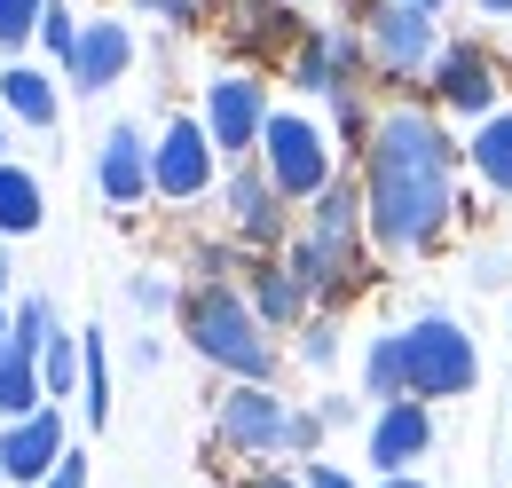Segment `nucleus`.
Here are the masks:
<instances>
[{
    "instance_id": "nucleus-7",
    "label": "nucleus",
    "mask_w": 512,
    "mask_h": 488,
    "mask_svg": "<svg viewBox=\"0 0 512 488\" xmlns=\"http://www.w3.org/2000/svg\"><path fill=\"white\" fill-rule=\"evenodd\" d=\"M197 119H205V134H213L221 166H245V158H260V134H268V119H276V103H268V87H260L253 71H213Z\"/></svg>"
},
{
    "instance_id": "nucleus-39",
    "label": "nucleus",
    "mask_w": 512,
    "mask_h": 488,
    "mask_svg": "<svg viewBox=\"0 0 512 488\" xmlns=\"http://www.w3.org/2000/svg\"><path fill=\"white\" fill-rule=\"evenodd\" d=\"M473 8H489V16H512V0H473Z\"/></svg>"
},
{
    "instance_id": "nucleus-43",
    "label": "nucleus",
    "mask_w": 512,
    "mask_h": 488,
    "mask_svg": "<svg viewBox=\"0 0 512 488\" xmlns=\"http://www.w3.org/2000/svg\"><path fill=\"white\" fill-rule=\"evenodd\" d=\"M0 433H8V426H0Z\"/></svg>"
},
{
    "instance_id": "nucleus-33",
    "label": "nucleus",
    "mask_w": 512,
    "mask_h": 488,
    "mask_svg": "<svg viewBox=\"0 0 512 488\" xmlns=\"http://www.w3.org/2000/svg\"><path fill=\"white\" fill-rule=\"evenodd\" d=\"M473 284H505V252H473Z\"/></svg>"
},
{
    "instance_id": "nucleus-30",
    "label": "nucleus",
    "mask_w": 512,
    "mask_h": 488,
    "mask_svg": "<svg viewBox=\"0 0 512 488\" xmlns=\"http://www.w3.org/2000/svg\"><path fill=\"white\" fill-rule=\"evenodd\" d=\"M316 418H323V426H355V418H363V402H347V394H323Z\"/></svg>"
},
{
    "instance_id": "nucleus-36",
    "label": "nucleus",
    "mask_w": 512,
    "mask_h": 488,
    "mask_svg": "<svg viewBox=\"0 0 512 488\" xmlns=\"http://www.w3.org/2000/svg\"><path fill=\"white\" fill-rule=\"evenodd\" d=\"M8 150H16V119L0 111V166H8Z\"/></svg>"
},
{
    "instance_id": "nucleus-3",
    "label": "nucleus",
    "mask_w": 512,
    "mask_h": 488,
    "mask_svg": "<svg viewBox=\"0 0 512 488\" xmlns=\"http://www.w3.org/2000/svg\"><path fill=\"white\" fill-rule=\"evenodd\" d=\"M182 339L229 386H268L276 378V331L253 315L245 284H197L190 300H182Z\"/></svg>"
},
{
    "instance_id": "nucleus-24",
    "label": "nucleus",
    "mask_w": 512,
    "mask_h": 488,
    "mask_svg": "<svg viewBox=\"0 0 512 488\" xmlns=\"http://www.w3.org/2000/svg\"><path fill=\"white\" fill-rule=\"evenodd\" d=\"M363 394L371 402H410V386H402V331H379L371 339V355H363Z\"/></svg>"
},
{
    "instance_id": "nucleus-21",
    "label": "nucleus",
    "mask_w": 512,
    "mask_h": 488,
    "mask_svg": "<svg viewBox=\"0 0 512 488\" xmlns=\"http://www.w3.org/2000/svg\"><path fill=\"white\" fill-rule=\"evenodd\" d=\"M32 410H48V378H40L32 355H8V370H0V426H16Z\"/></svg>"
},
{
    "instance_id": "nucleus-23",
    "label": "nucleus",
    "mask_w": 512,
    "mask_h": 488,
    "mask_svg": "<svg viewBox=\"0 0 512 488\" xmlns=\"http://www.w3.org/2000/svg\"><path fill=\"white\" fill-rule=\"evenodd\" d=\"M79 370H87V331H56V339H48V355H40L48 402H79Z\"/></svg>"
},
{
    "instance_id": "nucleus-42",
    "label": "nucleus",
    "mask_w": 512,
    "mask_h": 488,
    "mask_svg": "<svg viewBox=\"0 0 512 488\" xmlns=\"http://www.w3.org/2000/svg\"><path fill=\"white\" fill-rule=\"evenodd\" d=\"M505 465H512V457H505Z\"/></svg>"
},
{
    "instance_id": "nucleus-5",
    "label": "nucleus",
    "mask_w": 512,
    "mask_h": 488,
    "mask_svg": "<svg viewBox=\"0 0 512 488\" xmlns=\"http://www.w3.org/2000/svg\"><path fill=\"white\" fill-rule=\"evenodd\" d=\"M363 48H371V71L394 79V87H410V79H434V63H442V16H426V8H410V0H371L363 8Z\"/></svg>"
},
{
    "instance_id": "nucleus-35",
    "label": "nucleus",
    "mask_w": 512,
    "mask_h": 488,
    "mask_svg": "<svg viewBox=\"0 0 512 488\" xmlns=\"http://www.w3.org/2000/svg\"><path fill=\"white\" fill-rule=\"evenodd\" d=\"M245 488H308V473H276V465H268V473H253Z\"/></svg>"
},
{
    "instance_id": "nucleus-29",
    "label": "nucleus",
    "mask_w": 512,
    "mask_h": 488,
    "mask_svg": "<svg viewBox=\"0 0 512 488\" xmlns=\"http://www.w3.org/2000/svg\"><path fill=\"white\" fill-rule=\"evenodd\" d=\"M127 300L142 307V315H166V307H174V300H190V292H182L174 276H158V268H150V276H134V284H127Z\"/></svg>"
},
{
    "instance_id": "nucleus-12",
    "label": "nucleus",
    "mask_w": 512,
    "mask_h": 488,
    "mask_svg": "<svg viewBox=\"0 0 512 488\" xmlns=\"http://www.w3.org/2000/svg\"><path fill=\"white\" fill-rule=\"evenodd\" d=\"M64 457H71V426H64L56 402L0 433V481L8 488H48L56 473H64Z\"/></svg>"
},
{
    "instance_id": "nucleus-1",
    "label": "nucleus",
    "mask_w": 512,
    "mask_h": 488,
    "mask_svg": "<svg viewBox=\"0 0 512 488\" xmlns=\"http://www.w3.org/2000/svg\"><path fill=\"white\" fill-rule=\"evenodd\" d=\"M363 158V205H371V244L386 260H418L449 237L457 221V166L465 142L442 126V111L426 103H386Z\"/></svg>"
},
{
    "instance_id": "nucleus-9",
    "label": "nucleus",
    "mask_w": 512,
    "mask_h": 488,
    "mask_svg": "<svg viewBox=\"0 0 512 488\" xmlns=\"http://www.w3.org/2000/svg\"><path fill=\"white\" fill-rule=\"evenodd\" d=\"M221 213H229V237L253 244V252H268V260L292 244V205H284V189L268 182L260 158H245V166L221 174Z\"/></svg>"
},
{
    "instance_id": "nucleus-40",
    "label": "nucleus",
    "mask_w": 512,
    "mask_h": 488,
    "mask_svg": "<svg viewBox=\"0 0 512 488\" xmlns=\"http://www.w3.org/2000/svg\"><path fill=\"white\" fill-rule=\"evenodd\" d=\"M379 488H426V481H410V473H394V481H379Z\"/></svg>"
},
{
    "instance_id": "nucleus-8",
    "label": "nucleus",
    "mask_w": 512,
    "mask_h": 488,
    "mask_svg": "<svg viewBox=\"0 0 512 488\" xmlns=\"http://www.w3.org/2000/svg\"><path fill=\"white\" fill-rule=\"evenodd\" d=\"M292 410H300V402H284L276 386H221L213 441L237 449V457H284V449H292Z\"/></svg>"
},
{
    "instance_id": "nucleus-16",
    "label": "nucleus",
    "mask_w": 512,
    "mask_h": 488,
    "mask_svg": "<svg viewBox=\"0 0 512 488\" xmlns=\"http://www.w3.org/2000/svg\"><path fill=\"white\" fill-rule=\"evenodd\" d=\"M134 71V32L119 16H87V32H79V56L64 63V79L79 95H103V87H119Z\"/></svg>"
},
{
    "instance_id": "nucleus-28",
    "label": "nucleus",
    "mask_w": 512,
    "mask_h": 488,
    "mask_svg": "<svg viewBox=\"0 0 512 488\" xmlns=\"http://www.w3.org/2000/svg\"><path fill=\"white\" fill-rule=\"evenodd\" d=\"M300 363L308 370L339 363V323H331V315H308V323H300Z\"/></svg>"
},
{
    "instance_id": "nucleus-22",
    "label": "nucleus",
    "mask_w": 512,
    "mask_h": 488,
    "mask_svg": "<svg viewBox=\"0 0 512 488\" xmlns=\"http://www.w3.org/2000/svg\"><path fill=\"white\" fill-rule=\"evenodd\" d=\"M8 339H16V355H48V339H56V300L48 292H24V300H8Z\"/></svg>"
},
{
    "instance_id": "nucleus-19",
    "label": "nucleus",
    "mask_w": 512,
    "mask_h": 488,
    "mask_svg": "<svg viewBox=\"0 0 512 488\" xmlns=\"http://www.w3.org/2000/svg\"><path fill=\"white\" fill-rule=\"evenodd\" d=\"M48 221V189H40V174L32 166H0V237H32Z\"/></svg>"
},
{
    "instance_id": "nucleus-11",
    "label": "nucleus",
    "mask_w": 512,
    "mask_h": 488,
    "mask_svg": "<svg viewBox=\"0 0 512 488\" xmlns=\"http://www.w3.org/2000/svg\"><path fill=\"white\" fill-rule=\"evenodd\" d=\"M426 87H434V111H449V119H473V126H481V119H497V111H505V103H497V95H505V79H497L489 48H473V40H449Z\"/></svg>"
},
{
    "instance_id": "nucleus-37",
    "label": "nucleus",
    "mask_w": 512,
    "mask_h": 488,
    "mask_svg": "<svg viewBox=\"0 0 512 488\" xmlns=\"http://www.w3.org/2000/svg\"><path fill=\"white\" fill-rule=\"evenodd\" d=\"M8 284H16V268H8V244H0V307H8Z\"/></svg>"
},
{
    "instance_id": "nucleus-10",
    "label": "nucleus",
    "mask_w": 512,
    "mask_h": 488,
    "mask_svg": "<svg viewBox=\"0 0 512 488\" xmlns=\"http://www.w3.org/2000/svg\"><path fill=\"white\" fill-rule=\"evenodd\" d=\"M150 174H158V197H174V205L205 197V189H213V174H221V150H213L205 119L174 111V119L158 126V142H150Z\"/></svg>"
},
{
    "instance_id": "nucleus-32",
    "label": "nucleus",
    "mask_w": 512,
    "mask_h": 488,
    "mask_svg": "<svg viewBox=\"0 0 512 488\" xmlns=\"http://www.w3.org/2000/svg\"><path fill=\"white\" fill-rule=\"evenodd\" d=\"M300 473H308V488H355V481H347V465H323V457H316V465H300Z\"/></svg>"
},
{
    "instance_id": "nucleus-6",
    "label": "nucleus",
    "mask_w": 512,
    "mask_h": 488,
    "mask_svg": "<svg viewBox=\"0 0 512 488\" xmlns=\"http://www.w3.org/2000/svg\"><path fill=\"white\" fill-rule=\"evenodd\" d=\"M260 166H268V182L284 189V205H316L323 189L339 182V150H331V134H323L308 111H276V119H268Z\"/></svg>"
},
{
    "instance_id": "nucleus-18",
    "label": "nucleus",
    "mask_w": 512,
    "mask_h": 488,
    "mask_svg": "<svg viewBox=\"0 0 512 488\" xmlns=\"http://www.w3.org/2000/svg\"><path fill=\"white\" fill-rule=\"evenodd\" d=\"M0 111L16 126H32V134H48V126L64 119V95H56V79L40 63H8L0 71Z\"/></svg>"
},
{
    "instance_id": "nucleus-31",
    "label": "nucleus",
    "mask_w": 512,
    "mask_h": 488,
    "mask_svg": "<svg viewBox=\"0 0 512 488\" xmlns=\"http://www.w3.org/2000/svg\"><path fill=\"white\" fill-rule=\"evenodd\" d=\"M134 8H158L166 24H197L205 16V0H134Z\"/></svg>"
},
{
    "instance_id": "nucleus-4",
    "label": "nucleus",
    "mask_w": 512,
    "mask_h": 488,
    "mask_svg": "<svg viewBox=\"0 0 512 488\" xmlns=\"http://www.w3.org/2000/svg\"><path fill=\"white\" fill-rule=\"evenodd\" d=\"M402 386H410V402H457V394H473L481 386L473 331L449 323V315H410L402 323Z\"/></svg>"
},
{
    "instance_id": "nucleus-38",
    "label": "nucleus",
    "mask_w": 512,
    "mask_h": 488,
    "mask_svg": "<svg viewBox=\"0 0 512 488\" xmlns=\"http://www.w3.org/2000/svg\"><path fill=\"white\" fill-rule=\"evenodd\" d=\"M8 355H16V339H8V307H0V370H8Z\"/></svg>"
},
{
    "instance_id": "nucleus-41",
    "label": "nucleus",
    "mask_w": 512,
    "mask_h": 488,
    "mask_svg": "<svg viewBox=\"0 0 512 488\" xmlns=\"http://www.w3.org/2000/svg\"><path fill=\"white\" fill-rule=\"evenodd\" d=\"M410 8H426V16H442V0H410Z\"/></svg>"
},
{
    "instance_id": "nucleus-34",
    "label": "nucleus",
    "mask_w": 512,
    "mask_h": 488,
    "mask_svg": "<svg viewBox=\"0 0 512 488\" xmlns=\"http://www.w3.org/2000/svg\"><path fill=\"white\" fill-rule=\"evenodd\" d=\"M48 488H87V457L71 449V457H64V473H56V481H48Z\"/></svg>"
},
{
    "instance_id": "nucleus-14",
    "label": "nucleus",
    "mask_w": 512,
    "mask_h": 488,
    "mask_svg": "<svg viewBox=\"0 0 512 488\" xmlns=\"http://www.w3.org/2000/svg\"><path fill=\"white\" fill-rule=\"evenodd\" d=\"M95 189H103V205H142V197H158V174H150V134L134 119H119L103 134V150H95Z\"/></svg>"
},
{
    "instance_id": "nucleus-25",
    "label": "nucleus",
    "mask_w": 512,
    "mask_h": 488,
    "mask_svg": "<svg viewBox=\"0 0 512 488\" xmlns=\"http://www.w3.org/2000/svg\"><path fill=\"white\" fill-rule=\"evenodd\" d=\"M79 418L103 433L111 426V347H103V331H87V370H79Z\"/></svg>"
},
{
    "instance_id": "nucleus-15",
    "label": "nucleus",
    "mask_w": 512,
    "mask_h": 488,
    "mask_svg": "<svg viewBox=\"0 0 512 488\" xmlns=\"http://www.w3.org/2000/svg\"><path fill=\"white\" fill-rule=\"evenodd\" d=\"M426 449H434V402H386L379 418H371V473L379 481L410 473Z\"/></svg>"
},
{
    "instance_id": "nucleus-13",
    "label": "nucleus",
    "mask_w": 512,
    "mask_h": 488,
    "mask_svg": "<svg viewBox=\"0 0 512 488\" xmlns=\"http://www.w3.org/2000/svg\"><path fill=\"white\" fill-rule=\"evenodd\" d=\"M371 63L363 48V24H308L300 32V48L284 63V79L292 87H308V95H339V87H355V71Z\"/></svg>"
},
{
    "instance_id": "nucleus-17",
    "label": "nucleus",
    "mask_w": 512,
    "mask_h": 488,
    "mask_svg": "<svg viewBox=\"0 0 512 488\" xmlns=\"http://www.w3.org/2000/svg\"><path fill=\"white\" fill-rule=\"evenodd\" d=\"M245 300H253V315L268 331H300L308 307H316V292H308V284L292 276V260L276 252V260H253V268H245Z\"/></svg>"
},
{
    "instance_id": "nucleus-20",
    "label": "nucleus",
    "mask_w": 512,
    "mask_h": 488,
    "mask_svg": "<svg viewBox=\"0 0 512 488\" xmlns=\"http://www.w3.org/2000/svg\"><path fill=\"white\" fill-rule=\"evenodd\" d=\"M465 166H473L481 182L497 189V197H512V103L497 111V119L473 126V142H465Z\"/></svg>"
},
{
    "instance_id": "nucleus-27",
    "label": "nucleus",
    "mask_w": 512,
    "mask_h": 488,
    "mask_svg": "<svg viewBox=\"0 0 512 488\" xmlns=\"http://www.w3.org/2000/svg\"><path fill=\"white\" fill-rule=\"evenodd\" d=\"M79 32H87V16H79L71 0H48V16H40V48H48L56 63H71V56H79Z\"/></svg>"
},
{
    "instance_id": "nucleus-2",
    "label": "nucleus",
    "mask_w": 512,
    "mask_h": 488,
    "mask_svg": "<svg viewBox=\"0 0 512 488\" xmlns=\"http://www.w3.org/2000/svg\"><path fill=\"white\" fill-rule=\"evenodd\" d=\"M363 244H371L363 174H339V182L300 213V229H292V244H284V260H292V276L323 300V292H355V284H363Z\"/></svg>"
},
{
    "instance_id": "nucleus-26",
    "label": "nucleus",
    "mask_w": 512,
    "mask_h": 488,
    "mask_svg": "<svg viewBox=\"0 0 512 488\" xmlns=\"http://www.w3.org/2000/svg\"><path fill=\"white\" fill-rule=\"evenodd\" d=\"M40 16H48V0H0V48H8V63H32Z\"/></svg>"
}]
</instances>
